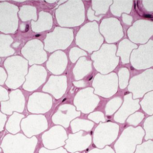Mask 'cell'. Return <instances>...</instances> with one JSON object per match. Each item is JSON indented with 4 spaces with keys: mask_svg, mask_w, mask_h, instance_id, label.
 I'll return each mask as SVG.
<instances>
[{
    "mask_svg": "<svg viewBox=\"0 0 153 153\" xmlns=\"http://www.w3.org/2000/svg\"><path fill=\"white\" fill-rule=\"evenodd\" d=\"M82 131L70 134L68 139L65 140V148L68 152L74 153L78 151H82L87 149L91 143V137L89 134L83 136Z\"/></svg>",
    "mask_w": 153,
    "mask_h": 153,
    "instance_id": "cell-6",
    "label": "cell"
},
{
    "mask_svg": "<svg viewBox=\"0 0 153 153\" xmlns=\"http://www.w3.org/2000/svg\"><path fill=\"white\" fill-rule=\"evenodd\" d=\"M139 99L133 100L131 95H128L125 97V102L118 113L115 115L114 120L116 122L123 124L129 115L139 109Z\"/></svg>",
    "mask_w": 153,
    "mask_h": 153,
    "instance_id": "cell-8",
    "label": "cell"
},
{
    "mask_svg": "<svg viewBox=\"0 0 153 153\" xmlns=\"http://www.w3.org/2000/svg\"><path fill=\"white\" fill-rule=\"evenodd\" d=\"M68 138L65 129L60 126L53 127L42 136L44 146L51 150L65 145V140Z\"/></svg>",
    "mask_w": 153,
    "mask_h": 153,
    "instance_id": "cell-5",
    "label": "cell"
},
{
    "mask_svg": "<svg viewBox=\"0 0 153 153\" xmlns=\"http://www.w3.org/2000/svg\"><path fill=\"white\" fill-rule=\"evenodd\" d=\"M122 104V100L120 98H116L109 102L106 107V111L107 115H112L120 107Z\"/></svg>",
    "mask_w": 153,
    "mask_h": 153,
    "instance_id": "cell-17",
    "label": "cell"
},
{
    "mask_svg": "<svg viewBox=\"0 0 153 153\" xmlns=\"http://www.w3.org/2000/svg\"><path fill=\"white\" fill-rule=\"evenodd\" d=\"M88 153H115V152L110 147L107 146L104 149H94Z\"/></svg>",
    "mask_w": 153,
    "mask_h": 153,
    "instance_id": "cell-20",
    "label": "cell"
},
{
    "mask_svg": "<svg viewBox=\"0 0 153 153\" xmlns=\"http://www.w3.org/2000/svg\"><path fill=\"white\" fill-rule=\"evenodd\" d=\"M6 120H7L6 115H4L0 112V131L3 130Z\"/></svg>",
    "mask_w": 153,
    "mask_h": 153,
    "instance_id": "cell-23",
    "label": "cell"
},
{
    "mask_svg": "<svg viewBox=\"0 0 153 153\" xmlns=\"http://www.w3.org/2000/svg\"><path fill=\"white\" fill-rule=\"evenodd\" d=\"M79 153V152H76V153Z\"/></svg>",
    "mask_w": 153,
    "mask_h": 153,
    "instance_id": "cell-26",
    "label": "cell"
},
{
    "mask_svg": "<svg viewBox=\"0 0 153 153\" xmlns=\"http://www.w3.org/2000/svg\"><path fill=\"white\" fill-rule=\"evenodd\" d=\"M120 126L113 123H100L95 129L94 134V143L98 149H102L110 145L116 140Z\"/></svg>",
    "mask_w": 153,
    "mask_h": 153,
    "instance_id": "cell-3",
    "label": "cell"
},
{
    "mask_svg": "<svg viewBox=\"0 0 153 153\" xmlns=\"http://www.w3.org/2000/svg\"><path fill=\"white\" fill-rule=\"evenodd\" d=\"M144 118V115L141 113H136L129 117L127 122L133 126H137Z\"/></svg>",
    "mask_w": 153,
    "mask_h": 153,
    "instance_id": "cell-18",
    "label": "cell"
},
{
    "mask_svg": "<svg viewBox=\"0 0 153 153\" xmlns=\"http://www.w3.org/2000/svg\"><path fill=\"white\" fill-rule=\"evenodd\" d=\"M88 118L90 120H94L97 124H98L99 122H105L106 121L105 118L104 117V114L100 112H96V113H93L92 114L89 115L88 116Z\"/></svg>",
    "mask_w": 153,
    "mask_h": 153,
    "instance_id": "cell-19",
    "label": "cell"
},
{
    "mask_svg": "<svg viewBox=\"0 0 153 153\" xmlns=\"http://www.w3.org/2000/svg\"><path fill=\"white\" fill-rule=\"evenodd\" d=\"M47 97H34L32 96L30 97L28 103V110L30 112L33 113H45L49 110L52 105L51 101Z\"/></svg>",
    "mask_w": 153,
    "mask_h": 153,
    "instance_id": "cell-10",
    "label": "cell"
},
{
    "mask_svg": "<svg viewBox=\"0 0 153 153\" xmlns=\"http://www.w3.org/2000/svg\"><path fill=\"white\" fill-rule=\"evenodd\" d=\"M80 113L75 111L73 106L66 105V113H65L62 107L60 110L52 117V120L55 124L61 125L65 128H67L69 125L70 120L75 117L79 116Z\"/></svg>",
    "mask_w": 153,
    "mask_h": 153,
    "instance_id": "cell-9",
    "label": "cell"
},
{
    "mask_svg": "<svg viewBox=\"0 0 153 153\" xmlns=\"http://www.w3.org/2000/svg\"><path fill=\"white\" fill-rule=\"evenodd\" d=\"M21 126L25 135L30 138L47 129L48 122L42 115H30L22 120Z\"/></svg>",
    "mask_w": 153,
    "mask_h": 153,
    "instance_id": "cell-4",
    "label": "cell"
},
{
    "mask_svg": "<svg viewBox=\"0 0 153 153\" xmlns=\"http://www.w3.org/2000/svg\"><path fill=\"white\" fill-rule=\"evenodd\" d=\"M9 99V94L5 88L0 86V102L2 101H6Z\"/></svg>",
    "mask_w": 153,
    "mask_h": 153,
    "instance_id": "cell-22",
    "label": "cell"
},
{
    "mask_svg": "<svg viewBox=\"0 0 153 153\" xmlns=\"http://www.w3.org/2000/svg\"><path fill=\"white\" fill-rule=\"evenodd\" d=\"M143 110L149 115L153 114V92L147 94L140 102Z\"/></svg>",
    "mask_w": 153,
    "mask_h": 153,
    "instance_id": "cell-14",
    "label": "cell"
},
{
    "mask_svg": "<svg viewBox=\"0 0 153 153\" xmlns=\"http://www.w3.org/2000/svg\"><path fill=\"white\" fill-rule=\"evenodd\" d=\"M39 153H68L65 149L62 147H60L54 150H49L45 148H41L39 151Z\"/></svg>",
    "mask_w": 153,
    "mask_h": 153,
    "instance_id": "cell-21",
    "label": "cell"
},
{
    "mask_svg": "<svg viewBox=\"0 0 153 153\" xmlns=\"http://www.w3.org/2000/svg\"><path fill=\"white\" fill-rule=\"evenodd\" d=\"M10 100L1 102V111L7 115H11L12 112L21 113L25 107V98L19 90L12 91L9 95Z\"/></svg>",
    "mask_w": 153,
    "mask_h": 153,
    "instance_id": "cell-7",
    "label": "cell"
},
{
    "mask_svg": "<svg viewBox=\"0 0 153 153\" xmlns=\"http://www.w3.org/2000/svg\"><path fill=\"white\" fill-rule=\"evenodd\" d=\"M13 42V39L10 36L0 35V56H6L14 53V51L10 47V45Z\"/></svg>",
    "mask_w": 153,
    "mask_h": 153,
    "instance_id": "cell-12",
    "label": "cell"
},
{
    "mask_svg": "<svg viewBox=\"0 0 153 153\" xmlns=\"http://www.w3.org/2000/svg\"><path fill=\"white\" fill-rule=\"evenodd\" d=\"M7 74L2 68H0V85H3L7 79Z\"/></svg>",
    "mask_w": 153,
    "mask_h": 153,
    "instance_id": "cell-24",
    "label": "cell"
},
{
    "mask_svg": "<svg viewBox=\"0 0 153 153\" xmlns=\"http://www.w3.org/2000/svg\"><path fill=\"white\" fill-rule=\"evenodd\" d=\"M25 117L24 115L19 114L18 113H14L10 117L9 120L6 125V129L10 133L16 134L20 131V123L21 120Z\"/></svg>",
    "mask_w": 153,
    "mask_h": 153,
    "instance_id": "cell-11",
    "label": "cell"
},
{
    "mask_svg": "<svg viewBox=\"0 0 153 153\" xmlns=\"http://www.w3.org/2000/svg\"><path fill=\"white\" fill-rule=\"evenodd\" d=\"M135 153H153V142L151 140L136 146Z\"/></svg>",
    "mask_w": 153,
    "mask_h": 153,
    "instance_id": "cell-16",
    "label": "cell"
},
{
    "mask_svg": "<svg viewBox=\"0 0 153 153\" xmlns=\"http://www.w3.org/2000/svg\"><path fill=\"white\" fill-rule=\"evenodd\" d=\"M94 125V124L92 122L79 119L74 120L71 123V127L73 133H77L80 130L87 131H90Z\"/></svg>",
    "mask_w": 153,
    "mask_h": 153,
    "instance_id": "cell-13",
    "label": "cell"
},
{
    "mask_svg": "<svg viewBox=\"0 0 153 153\" xmlns=\"http://www.w3.org/2000/svg\"><path fill=\"white\" fill-rule=\"evenodd\" d=\"M1 152V148H0V152Z\"/></svg>",
    "mask_w": 153,
    "mask_h": 153,
    "instance_id": "cell-25",
    "label": "cell"
},
{
    "mask_svg": "<svg viewBox=\"0 0 153 153\" xmlns=\"http://www.w3.org/2000/svg\"><path fill=\"white\" fill-rule=\"evenodd\" d=\"M145 131L140 126L129 127L124 130L114 145L116 153H134L136 146L141 144Z\"/></svg>",
    "mask_w": 153,
    "mask_h": 153,
    "instance_id": "cell-2",
    "label": "cell"
},
{
    "mask_svg": "<svg viewBox=\"0 0 153 153\" xmlns=\"http://www.w3.org/2000/svg\"><path fill=\"white\" fill-rule=\"evenodd\" d=\"M37 143L34 136L27 138L21 134H9L3 138L1 147L4 153H33Z\"/></svg>",
    "mask_w": 153,
    "mask_h": 153,
    "instance_id": "cell-1",
    "label": "cell"
},
{
    "mask_svg": "<svg viewBox=\"0 0 153 153\" xmlns=\"http://www.w3.org/2000/svg\"><path fill=\"white\" fill-rule=\"evenodd\" d=\"M144 128L146 132L145 140H147L153 139V115L148 117L144 122Z\"/></svg>",
    "mask_w": 153,
    "mask_h": 153,
    "instance_id": "cell-15",
    "label": "cell"
},
{
    "mask_svg": "<svg viewBox=\"0 0 153 153\" xmlns=\"http://www.w3.org/2000/svg\"><path fill=\"white\" fill-rule=\"evenodd\" d=\"M1 59H0V61H1Z\"/></svg>",
    "mask_w": 153,
    "mask_h": 153,
    "instance_id": "cell-27",
    "label": "cell"
}]
</instances>
